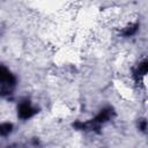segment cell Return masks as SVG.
<instances>
[{
	"label": "cell",
	"mask_w": 148,
	"mask_h": 148,
	"mask_svg": "<svg viewBox=\"0 0 148 148\" xmlns=\"http://www.w3.org/2000/svg\"><path fill=\"white\" fill-rule=\"evenodd\" d=\"M12 130H13V125L12 124H9V123L0 124V135L6 136L12 132Z\"/></svg>",
	"instance_id": "4"
},
{
	"label": "cell",
	"mask_w": 148,
	"mask_h": 148,
	"mask_svg": "<svg viewBox=\"0 0 148 148\" xmlns=\"http://www.w3.org/2000/svg\"><path fill=\"white\" fill-rule=\"evenodd\" d=\"M147 71H148V64H147V61L145 60V61H142L140 65H139V68H138V75H145L146 73H147Z\"/></svg>",
	"instance_id": "6"
},
{
	"label": "cell",
	"mask_w": 148,
	"mask_h": 148,
	"mask_svg": "<svg viewBox=\"0 0 148 148\" xmlns=\"http://www.w3.org/2000/svg\"><path fill=\"white\" fill-rule=\"evenodd\" d=\"M0 82L5 83V84H8V86H13L15 83V77L3 66H0Z\"/></svg>",
	"instance_id": "2"
},
{
	"label": "cell",
	"mask_w": 148,
	"mask_h": 148,
	"mask_svg": "<svg viewBox=\"0 0 148 148\" xmlns=\"http://www.w3.org/2000/svg\"><path fill=\"white\" fill-rule=\"evenodd\" d=\"M111 114H112V110L109 108V109H103L95 118H94V120H92V123H95V124H101V123H105L106 120H109L110 119V117H111Z\"/></svg>",
	"instance_id": "3"
},
{
	"label": "cell",
	"mask_w": 148,
	"mask_h": 148,
	"mask_svg": "<svg viewBox=\"0 0 148 148\" xmlns=\"http://www.w3.org/2000/svg\"><path fill=\"white\" fill-rule=\"evenodd\" d=\"M146 127H147V121H146L145 119H142L141 123H140V128H141L142 131H146Z\"/></svg>",
	"instance_id": "7"
},
{
	"label": "cell",
	"mask_w": 148,
	"mask_h": 148,
	"mask_svg": "<svg viewBox=\"0 0 148 148\" xmlns=\"http://www.w3.org/2000/svg\"><path fill=\"white\" fill-rule=\"evenodd\" d=\"M138 27H139V24H138V23H134L133 25H130V27H127V28L124 30L123 35H124V36H126V37L134 35V34L136 32V30H138Z\"/></svg>",
	"instance_id": "5"
},
{
	"label": "cell",
	"mask_w": 148,
	"mask_h": 148,
	"mask_svg": "<svg viewBox=\"0 0 148 148\" xmlns=\"http://www.w3.org/2000/svg\"><path fill=\"white\" fill-rule=\"evenodd\" d=\"M36 109H34L28 101H24L18 106V117L21 119H29L36 113Z\"/></svg>",
	"instance_id": "1"
}]
</instances>
